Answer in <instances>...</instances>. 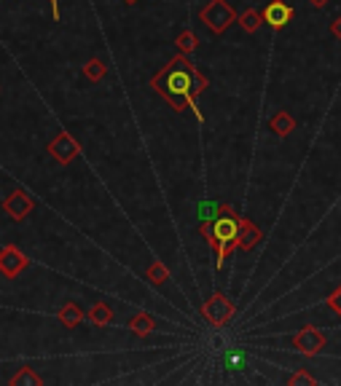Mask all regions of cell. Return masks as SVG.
Returning <instances> with one entry per match:
<instances>
[{
	"label": "cell",
	"mask_w": 341,
	"mask_h": 386,
	"mask_svg": "<svg viewBox=\"0 0 341 386\" xmlns=\"http://www.w3.org/2000/svg\"><path fill=\"white\" fill-rule=\"evenodd\" d=\"M193 75H196V67L188 62L186 54H180V57L167 62V67L162 73L153 75L150 89L172 105V110L183 113L186 107H193V116L199 121H205L202 113H199V107H196V97H193Z\"/></svg>",
	"instance_id": "1"
},
{
	"label": "cell",
	"mask_w": 341,
	"mask_h": 386,
	"mask_svg": "<svg viewBox=\"0 0 341 386\" xmlns=\"http://www.w3.org/2000/svg\"><path fill=\"white\" fill-rule=\"evenodd\" d=\"M239 220L237 209L231 204H221L218 215L210 220V247L215 250V268H223L229 253H234L239 244Z\"/></svg>",
	"instance_id": "2"
},
{
	"label": "cell",
	"mask_w": 341,
	"mask_h": 386,
	"mask_svg": "<svg viewBox=\"0 0 341 386\" xmlns=\"http://www.w3.org/2000/svg\"><path fill=\"white\" fill-rule=\"evenodd\" d=\"M199 19H202V22H205V25H207L215 35H223V32L237 22V11H234L226 0H210L207 6L202 8Z\"/></svg>",
	"instance_id": "3"
},
{
	"label": "cell",
	"mask_w": 341,
	"mask_h": 386,
	"mask_svg": "<svg viewBox=\"0 0 341 386\" xmlns=\"http://www.w3.org/2000/svg\"><path fill=\"white\" fill-rule=\"evenodd\" d=\"M234 312H237L234 303L223 295V293H212V295L205 300V306H202V314H205V319H207L212 327L229 325L231 317H234Z\"/></svg>",
	"instance_id": "4"
},
{
	"label": "cell",
	"mask_w": 341,
	"mask_h": 386,
	"mask_svg": "<svg viewBox=\"0 0 341 386\" xmlns=\"http://www.w3.org/2000/svg\"><path fill=\"white\" fill-rule=\"evenodd\" d=\"M326 333L323 330H317V327H301L296 335H293V341H290V346L296 349L298 354H304V357H314V354H320L323 349H326Z\"/></svg>",
	"instance_id": "5"
},
{
	"label": "cell",
	"mask_w": 341,
	"mask_h": 386,
	"mask_svg": "<svg viewBox=\"0 0 341 386\" xmlns=\"http://www.w3.org/2000/svg\"><path fill=\"white\" fill-rule=\"evenodd\" d=\"M261 19H264V25H269L271 30H285V27L296 19V11H293V6L285 3V0H271V3H266V8L261 11Z\"/></svg>",
	"instance_id": "6"
},
{
	"label": "cell",
	"mask_w": 341,
	"mask_h": 386,
	"mask_svg": "<svg viewBox=\"0 0 341 386\" xmlns=\"http://www.w3.org/2000/svg\"><path fill=\"white\" fill-rule=\"evenodd\" d=\"M49 153H51V159H54V161L65 166V164H70L75 156L81 153V148H78V142H75L70 134L60 132L54 140H51V142H49Z\"/></svg>",
	"instance_id": "7"
},
{
	"label": "cell",
	"mask_w": 341,
	"mask_h": 386,
	"mask_svg": "<svg viewBox=\"0 0 341 386\" xmlns=\"http://www.w3.org/2000/svg\"><path fill=\"white\" fill-rule=\"evenodd\" d=\"M27 266H30L27 255L19 253L16 247H3V250H0V274H3V277L14 279V277H19Z\"/></svg>",
	"instance_id": "8"
},
{
	"label": "cell",
	"mask_w": 341,
	"mask_h": 386,
	"mask_svg": "<svg viewBox=\"0 0 341 386\" xmlns=\"http://www.w3.org/2000/svg\"><path fill=\"white\" fill-rule=\"evenodd\" d=\"M3 209H6V215H8L11 220H25L32 209H35V201H32V196L27 191H14L3 201Z\"/></svg>",
	"instance_id": "9"
},
{
	"label": "cell",
	"mask_w": 341,
	"mask_h": 386,
	"mask_svg": "<svg viewBox=\"0 0 341 386\" xmlns=\"http://www.w3.org/2000/svg\"><path fill=\"white\" fill-rule=\"evenodd\" d=\"M264 239V234H261V228L252 223V220H247V218H242L239 220V250H245V253H250V250H255L258 247V241Z\"/></svg>",
	"instance_id": "10"
},
{
	"label": "cell",
	"mask_w": 341,
	"mask_h": 386,
	"mask_svg": "<svg viewBox=\"0 0 341 386\" xmlns=\"http://www.w3.org/2000/svg\"><path fill=\"white\" fill-rule=\"evenodd\" d=\"M269 129L277 134V137H288L290 132H296V119H293L288 110H277V113L269 119Z\"/></svg>",
	"instance_id": "11"
},
{
	"label": "cell",
	"mask_w": 341,
	"mask_h": 386,
	"mask_svg": "<svg viewBox=\"0 0 341 386\" xmlns=\"http://www.w3.org/2000/svg\"><path fill=\"white\" fill-rule=\"evenodd\" d=\"M57 317H60V322L65 327H75V325H81V322H84V312H81V306H78V303H65Z\"/></svg>",
	"instance_id": "12"
},
{
	"label": "cell",
	"mask_w": 341,
	"mask_h": 386,
	"mask_svg": "<svg viewBox=\"0 0 341 386\" xmlns=\"http://www.w3.org/2000/svg\"><path fill=\"white\" fill-rule=\"evenodd\" d=\"M89 322L94 327H108L113 322V309L108 303H94L89 312Z\"/></svg>",
	"instance_id": "13"
},
{
	"label": "cell",
	"mask_w": 341,
	"mask_h": 386,
	"mask_svg": "<svg viewBox=\"0 0 341 386\" xmlns=\"http://www.w3.org/2000/svg\"><path fill=\"white\" fill-rule=\"evenodd\" d=\"M129 330L137 333V335H148V333L156 330V319L150 314H134L132 319H129Z\"/></svg>",
	"instance_id": "14"
},
{
	"label": "cell",
	"mask_w": 341,
	"mask_h": 386,
	"mask_svg": "<svg viewBox=\"0 0 341 386\" xmlns=\"http://www.w3.org/2000/svg\"><path fill=\"white\" fill-rule=\"evenodd\" d=\"M237 22L242 25V30L245 32H258V27L264 25V19H261V11H255V8H247V11H242L237 16Z\"/></svg>",
	"instance_id": "15"
},
{
	"label": "cell",
	"mask_w": 341,
	"mask_h": 386,
	"mask_svg": "<svg viewBox=\"0 0 341 386\" xmlns=\"http://www.w3.org/2000/svg\"><path fill=\"white\" fill-rule=\"evenodd\" d=\"M84 75L89 78L91 84H97V81H103L105 75H108V67L103 65V60H89L84 65Z\"/></svg>",
	"instance_id": "16"
},
{
	"label": "cell",
	"mask_w": 341,
	"mask_h": 386,
	"mask_svg": "<svg viewBox=\"0 0 341 386\" xmlns=\"http://www.w3.org/2000/svg\"><path fill=\"white\" fill-rule=\"evenodd\" d=\"M175 46H180V51H183V54L188 57V54H191L193 48L199 46V38L193 35V30H183V32L178 35V41H175Z\"/></svg>",
	"instance_id": "17"
},
{
	"label": "cell",
	"mask_w": 341,
	"mask_h": 386,
	"mask_svg": "<svg viewBox=\"0 0 341 386\" xmlns=\"http://www.w3.org/2000/svg\"><path fill=\"white\" fill-rule=\"evenodd\" d=\"M11 384L14 386H38L41 384V375H35V373H32V368H22V371L16 373L14 378H11Z\"/></svg>",
	"instance_id": "18"
},
{
	"label": "cell",
	"mask_w": 341,
	"mask_h": 386,
	"mask_svg": "<svg viewBox=\"0 0 341 386\" xmlns=\"http://www.w3.org/2000/svg\"><path fill=\"white\" fill-rule=\"evenodd\" d=\"M148 279L156 287H162L167 279H169V274H167V268L162 266V263H150V268H148Z\"/></svg>",
	"instance_id": "19"
},
{
	"label": "cell",
	"mask_w": 341,
	"mask_h": 386,
	"mask_svg": "<svg viewBox=\"0 0 341 386\" xmlns=\"http://www.w3.org/2000/svg\"><path fill=\"white\" fill-rule=\"evenodd\" d=\"M288 384L290 386H311V384H317V378H314L311 373H307V371H298V373H293V375L288 378Z\"/></svg>",
	"instance_id": "20"
},
{
	"label": "cell",
	"mask_w": 341,
	"mask_h": 386,
	"mask_svg": "<svg viewBox=\"0 0 341 386\" xmlns=\"http://www.w3.org/2000/svg\"><path fill=\"white\" fill-rule=\"evenodd\" d=\"M218 209H221V204H215V201H202L199 204V218L202 220H212L218 215Z\"/></svg>",
	"instance_id": "21"
},
{
	"label": "cell",
	"mask_w": 341,
	"mask_h": 386,
	"mask_svg": "<svg viewBox=\"0 0 341 386\" xmlns=\"http://www.w3.org/2000/svg\"><path fill=\"white\" fill-rule=\"evenodd\" d=\"M326 303H328V309L336 314V317H341V284L333 290V293H330V295H328Z\"/></svg>",
	"instance_id": "22"
},
{
	"label": "cell",
	"mask_w": 341,
	"mask_h": 386,
	"mask_svg": "<svg viewBox=\"0 0 341 386\" xmlns=\"http://www.w3.org/2000/svg\"><path fill=\"white\" fill-rule=\"evenodd\" d=\"M226 368L229 371H242L245 368V354L242 352H231V354L226 357Z\"/></svg>",
	"instance_id": "23"
},
{
	"label": "cell",
	"mask_w": 341,
	"mask_h": 386,
	"mask_svg": "<svg viewBox=\"0 0 341 386\" xmlns=\"http://www.w3.org/2000/svg\"><path fill=\"white\" fill-rule=\"evenodd\" d=\"M205 89H207V78L196 70V75H193V97H199Z\"/></svg>",
	"instance_id": "24"
},
{
	"label": "cell",
	"mask_w": 341,
	"mask_h": 386,
	"mask_svg": "<svg viewBox=\"0 0 341 386\" xmlns=\"http://www.w3.org/2000/svg\"><path fill=\"white\" fill-rule=\"evenodd\" d=\"M330 35H333L336 41H341V16H336V19L330 22Z\"/></svg>",
	"instance_id": "25"
},
{
	"label": "cell",
	"mask_w": 341,
	"mask_h": 386,
	"mask_svg": "<svg viewBox=\"0 0 341 386\" xmlns=\"http://www.w3.org/2000/svg\"><path fill=\"white\" fill-rule=\"evenodd\" d=\"M51 3V14H54V19H60V3L57 0H49Z\"/></svg>",
	"instance_id": "26"
},
{
	"label": "cell",
	"mask_w": 341,
	"mask_h": 386,
	"mask_svg": "<svg viewBox=\"0 0 341 386\" xmlns=\"http://www.w3.org/2000/svg\"><path fill=\"white\" fill-rule=\"evenodd\" d=\"M311 6H314V8H326L328 3H330V0H309Z\"/></svg>",
	"instance_id": "27"
},
{
	"label": "cell",
	"mask_w": 341,
	"mask_h": 386,
	"mask_svg": "<svg viewBox=\"0 0 341 386\" xmlns=\"http://www.w3.org/2000/svg\"><path fill=\"white\" fill-rule=\"evenodd\" d=\"M127 3H137V0H127Z\"/></svg>",
	"instance_id": "28"
}]
</instances>
